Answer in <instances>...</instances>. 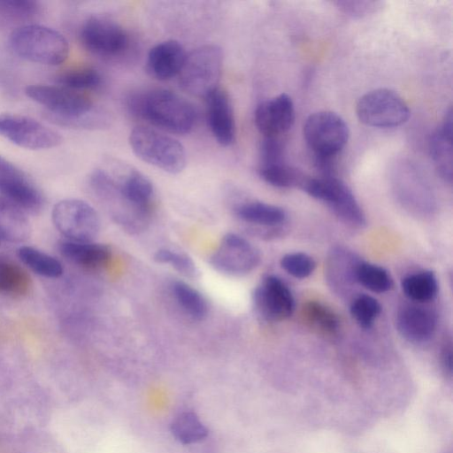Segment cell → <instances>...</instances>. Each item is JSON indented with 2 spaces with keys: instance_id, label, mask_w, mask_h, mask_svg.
I'll use <instances>...</instances> for the list:
<instances>
[{
  "instance_id": "cell-1",
  "label": "cell",
  "mask_w": 453,
  "mask_h": 453,
  "mask_svg": "<svg viewBox=\"0 0 453 453\" xmlns=\"http://www.w3.org/2000/svg\"><path fill=\"white\" fill-rule=\"evenodd\" d=\"M25 93L45 107V118L55 125L96 129L109 121L108 115L83 92L63 86L35 84L27 86Z\"/></svg>"
},
{
  "instance_id": "cell-28",
  "label": "cell",
  "mask_w": 453,
  "mask_h": 453,
  "mask_svg": "<svg viewBox=\"0 0 453 453\" xmlns=\"http://www.w3.org/2000/svg\"><path fill=\"white\" fill-rule=\"evenodd\" d=\"M172 291L179 305L191 318L203 320L208 314V304L203 296L188 283L173 282Z\"/></svg>"
},
{
  "instance_id": "cell-2",
  "label": "cell",
  "mask_w": 453,
  "mask_h": 453,
  "mask_svg": "<svg viewBox=\"0 0 453 453\" xmlns=\"http://www.w3.org/2000/svg\"><path fill=\"white\" fill-rule=\"evenodd\" d=\"M127 106L135 117L173 134H187L194 127L196 112L181 96L165 88H150L131 95Z\"/></svg>"
},
{
  "instance_id": "cell-19",
  "label": "cell",
  "mask_w": 453,
  "mask_h": 453,
  "mask_svg": "<svg viewBox=\"0 0 453 453\" xmlns=\"http://www.w3.org/2000/svg\"><path fill=\"white\" fill-rule=\"evenodd\" d=\"M452 110L449 107L442 122L430 140V154L435 169L441 178L449 184L452 182Z\"/></svg>"
},
{
  "instance_id": "cell-15",
  "label": "cell",
  "mask_w": 453,
  "mask_h": 453,
  "mask_svg": "<svg viewBox=\"0 0 453 453\" xmlns=\"http://www.w3.org/2000/svg\"><path fill=\"white\" fill-rule=\"evenodd\" d=\"M295 121V108L287 94L265 100L255 111V124L265 137H279L288 131Z\"/></svg>"
},
{
  "instance_id": "cell-6",
  "label": "cell",
  "mask_w": 453,
  "mask_h": 453,
  "mask_svg": "<svg viewBox=\"0 0 453 453\" xmlns=\"http://www.w3.org/2000/svg\"><path fill=\"white\" fill-rule=\"evenodd\" d=\"M302 189L315 199L325 203L342 222L355 227H363L365 213L349 188L335 176H307Z\"/></svg>"
},
{
  "instance_id": "cell-16",
  "label": "cell",
  "mask_w": 453,
  "mask_h": 453,
  "mask_svg": "<svg viewBox=\"0 0 453 453\" xmlns=\"http://www.w3.org/2000/svg\"><path fill=\"white\" fill-rule=\"evenodd\" d=\"M205 98L211 133L221 146H230L235 140V122L228 94L218 88Z\"/></svg>"
},
{
  "instance_id": "cell-36",
  "label": "cell",
  "mask_w": 453,
  "mask_h": 453,
  "mask_svg": "<svg viewBox=\"0 0 453 453\" xmlns=\"http://www.w3.org/2000/svg\"><path fill=\"white\" fill-rule=\"evenodd\" d=\"M280 266L289 275L296 279H305L314 272L316 262L306 253L292 252L281 257Z\"/></svg>"
},
{
  "instance_id": "cell-14",
  "label": "cell",
  "mask_w": 453,
  "mask_h": 453,
  "mask_svg": "<svg viewBox=\"0 0 453 453\" xmlns=\"http://www.w3.org/2000/svg\"><path fill=\"white\" fill-rule=\"evenodd\" d=\"M252 298L257 312L267 321L284 320L295 310V299L290 288L275 275L265 276L255 288Z\"/></svg>"
},
{
  "instance_id": "cell-17",
  "label": "cell",
  "mask_w": 453,
  "mask_h": 453,
  "mask_svg": "<svg viewBox=\"0 0 453 453\" xmlns=\"http://www.w3.org/2000/svg\"><path fill=\"white\" fill-rule=\"evenodd\" d=\"M396 328L407 341L421 343L433 337L436 326L435 313L419 305H405L396 315Z\"/></svg>"
},
{
  "instance_id": "cell-40",
  "label": "cell",
  "mask_w": 453,
  "mask_h": 453,
  "mask_svg": "<svg viewBox=\"0 0 453 453\" xmlns=\"http://www.w3.org/2000/svg\"><path fill=\"white\" fill-rule=\"evenodd\" d=\"M1 242V241H0Z\"/></svg>"
},
{
  "instance_id": "cell-12",
  "label": "cell",
  "mask_w": 453,
  "mask_h": 453,
  "mask_svg": "<svg viewBox=\"0 0 453 453\" xmlns=\"http://www.w3.org/2000/svg\"><path fill=\"white\" fill-rule=\"evenodd\" d=\"M259 250L244 237L229 233L211 255L210 263L217 271L242 276L252 272L260 263Z\"/></svg>"
},
{
  "instance_id": "cell-10",
  "label": "cell",
  "mask_w": 453,
  "mask_h": 453,
  "mask_svg": "<svg viewBox=\"0 0 453 453\" xmlns=\"http://www.w3.org/2000/svg\"><path fill=\"white\" fill-rule=\"evenodd\" d=\"M0 135L28 150H47L62 142L60 134L54 129L30 117L15 113L0 114Z\"/></svg>"
},
{
  "instance_id": "cell-22",
  "label": "cell",
  "mask_w": 453,
  "mask_h": 453,
  "mask_svg": "<svg viewBox=\"0 0 453 453\" xmlns=\"http://www.w3.org/2000/svg\"><path fill=\"white\" fill-rule=\"evenodd\" d=\"M236 215L242 221L256 226L257 232L281 228L287 220L286 211L273 204L263 202H247L235 208Z\"/></svg>"
},
{
  "instance_id": "cell-3",
  "label": "cell",
  "mask_w": 453,
  "mask_h": 453,
  "mask_svg": "<svg viewBox=\"0 0 453 453\" xmlns=\"http://www.w3.org/2000/svg\"><path fill=\"white\" fill-rule=\"evenodd\" d=\"M13 52L28 61L58 65L66 60L69 44L58 31L39 24H27L13 30L9 39Z\"/></svg>"
},
{
  "instance_id": "cell-13",
  "label": "cell",
  "mask_w": 453,
  "mask_h": 453,
  "mask_svg": "<svg viewBox=\"0 0 453 453\" xmlns=\"http://www.w3.org/2000/svg\"><path fill=\"white\" fill-rule=\"evenodd\" d=\"M0 194L25 213H37L44 204L39 188L27 174L0 155Z\"/></svg>"
},
{
  "instance_id": "cell-35",
  "label": "cell",
  "mask_w": 453,
  "mask_h": 453,
  "mask_svg": "<svg viewBox=\"0 0 453 453\" xmlns=\"http://www.w3.org/2000/svg\"><path fill=\"white\" fill-rule=\"evenodd\" d=\"M154 260L160 264L171 265L178 273L190 279H196L200 272L192 258L184 254L168 249L158 250Z\"/></svg>"
},
{
  "instance_id": "cell-25",
  "label": "cell",
  "mask_w": 453,
  "mask_h": 453,
  "mask_svg": "<svg viewBox=\"0 0 453 453\" xmlns=\"http://www.w3.org/2000/svg\"><path fill=\"white\" fill-rule=\"evenodd\" d=\"M404 295L411 301L425 303L433 301L438 292V280L432 271H421L402 280Z\"/></svg>"
},
{
  "instance_id": "cell-20",
  "label": "cell",
  "mask_w": 453,
  "mask_h": 453,
  "mask_svg": "<svg viewBox=\"0 0 453 453\" xmlns=\"http://www.w3.org/2000/svg\"><path fill=\"white\" fill-rule=\"evenodd\" d=\"M59 253L68 261L87 268H97L108 262L111 250L93 242L63 240L58 243Z\"/></svg>"
},
{
  "instance_id": "cell-5",
  "label": "cell",
  "mask_w": 453,
  "mask_h": 453,
  "mask_svg": "<svg viewBox=\"0 0 453 453\" xmlns=\"http://www.w3.org/2000/svg\"><path fill=\"white\" fill-rule=\"evenodd\" d=\"M223 63L220 47L206 44L187 54L179 73L180 88L195 96L206 97L218 88Z\"/></svg>"
},
{
  "instance_id": "cell-27",
  "label": "cell",
  "mask_w": 453,
  "mask_h": 453,
  "mask_svg": "<svg viewBox=\"0 0 453 453\" xmlns=\"http://www.w3.org/2000/svg\"><path fill=\"white\" fill-rule=\"evenodd\" d=\"M258 173L266 183L281 188H302L307 178L300 170L287 165L285 162L259 165Z\"/></svg>"
},
{
  "instance_id": "cell-4",
  "label": "cell",
  "mask_w": 453,
  "mask_h": 453,
  "mask_svg": "<svg viewBox=\"0 0 453 453\" xmlns=\"http://www.w3.org/2000/svg\"><path fill=\"white\" fill-rule=\"evenodd\" d=\"M129 144L140 159L168 173H179L186 166L187 155L182 144L156 129L134 127L129 135Z\"/></svg>"
},
{
  "instance_id": "cell-33",
  "label": "cell",
  "mask_w": 453,
  "mask_h": 453,
  "mask_svg": "<svg viewBox=\"0 0 453 453\" xmlns=\"http://www.w3.org/2000/svg\"><path fill=\"white\" fill-rule=\"evenodd\" d=\"M381 311L377 299L369 295L356 296L350 304V314L360 327L370 328Z\"/></svg>"
},
{
  "instance_id": "cell-38",
  "label": "cell",
  "mask_w": 453,
  "mask_h": 453,
  "mask_svg": "<svg viewBox=\"0 0 453 453\" xmlns=\"http://www.w3.org/2000/svg\"><path fill=\"white\" fill-rule=\"evenodd\" d=\"M336 4L341 12L353 18L367 15L379 7L377 2L371 1H339Z\"/></svg>"
},
{
  "instance_id": "cell-24",
  "label": "cell",
  "mask_w": 453,
  "mask_h": 453,
  "mask_svg": "<svg viewBox=\"0 0 453 453\" xmlns=\"http://www.w3.org/2000/svg\"><path fill=\"white\" fill-rule=\"evenodd\" d=\"M31 288L27 272L10 257L0 256V294L20 296Z\"/></svg>"
},
{
  "instance_id": "cell-11",
  "label": "cell",
  "mask_w": 453,
  "mask_h": 453,
  "mask_svg": "<svg viewBox=\"0 0 453 453\" xmlns=\"http://www.w3.org/2000/svg\"><path fill=\"white\" fill-rule=\"evenodd\" d=\"M80 38L91 53L104 58H116L128 47L127 31L113 19L102 15L90 16L82 25Z\"/></svg>"
},
{
  "instance_id": "cell-39",
  "label": "cell",
  "mask_w": 453,
  "mask_h": 453,
  "mask_svg": "<svg viewBox=\"0 0 453 453\" xmlns=\"http://www.w3.org/2000/svg\"><path fill=\"white\" fill-rule=\"evenodd\" d=\"M442 362L447 370L451 371L452 367V347L451 342H447L442 349Z\"/></svg>"
},
{
  "instance_id": "cell-37",
  "label": "cell",
  "mask_w": 453,
  "mask_h": 453,
  "mask_svg": "<svg viewBox=\"0 0 453 453\" xmlns=\"http://www.w3.org/2000/svg\"><path fill=\"white\" fill-rule=\"evenodd\" d=\"M284 161V147L279 137H265L260 146L259 165H268Z\"/></svg>"
},
{
  "instance_id": "cell-8",
  "label": "cell",
  "mask_w": 453,
  "mask_h": 453,
  "mask_svg": "<svg viewBox=\"0 0 453 453\" xmlns=\"http://www.w3.org/2000/svg\"><path fill=\"white\" fill-rule=\"evenodd\" d=\"M51 218L57 230L69 241L93 242L101 227L96 211L80 199L59 201L52 209Z\"/></svg>"
},
{
  "instance_id": "cell-31",
  "label": "cell",
  "mask_w": 453,
  "mask_h": 453,
  "mask_svg": "<svg viewBox=\"0 0 453 453\" xmlns=\"http://www.w3.org/2000/svg\"><path fill=\"white\" fill-rule=\"evenodd\" d=\"M304 319L320 333L334 334L339 329V320L328 307L321 303L311 301L303 308Z\"/></svg>"
},
{
  "instance_id": "cell-18",
  "label": "cell",
  "mask_w": 453,
  "mask_h": 453,
  "mask_svg": "<svg viewBox=\"0 0 453 453\" xmlns=\"http://www.w3.org/2000/svg\"><path fill=\"white\" fill-rule=\"evenodd\" d=\"M183 46L175 40H167L150 49L146 69L150 76L159 81L178 75L186 58Z\"/></svg>"
},
{
  "instance_id": "cell-34",
  "label": "cell",
  "mask_w": 453,
  "mask_h": 453,
  "mask_svg": "<svg viewBox=\"0 0 453 453\" xmlns=\"http://www.w3.org/2000/svg\"><path fill=\"white\" fill-rule=\"evenodd\" d=\"M40 5L32 0H0V20L21 21L35 18Z\"/></svg>"
},
{
  "instance_id": "cell-21",
  "label": "cell",
  "mask_w": 453,
  "mask_h": 453,
  "mask_svg": "<svg viewBox=\"0 0 453 453\" xmlns=\"http://www.w3.org/2000/svg\"><path fill=\"white\" fill-rule=\"evenodd\" d=\"M360 262L361 260L347 249L342 247L333 249L326 269L331 286L340 293H344L348 288L357 283L356 271Z\"/></svg>"
},
{
  "instance_id": "cell-26",
  "label": "cell",
  "mask_w": 453,
  "mask_h": 453,
  "mask_svg": "<svg viewBox=\"0 0 453 453\" xmlns=\"http://www.w3.org/2000/svg\"><path fill=\"white\" fill-rule=\"evenodd\" d=\"M17 254L27 267L40 276L58 278L63 273L62 264L56 257L36 248L21 246Z\"/></svg>"
},
{
  "instance_id": "cell-23",
  "label": "cell",
  "mask_w": 453,
  "mask_h": 453,
  "mask_svg": "<svg viewBox=\"0 0 453 453\" xmlns=\"http://www.w3.org/2000/svg\"><path fill=\"white\" fill-rule=\"evenodd\" d=\"M29 234L30 225L25 212L0 196V241L20 242Z\"/></svg>"
},
{
  "instance_id": "cell-30",
  "label": "cell",
  "mask_w": 453,
  "mask_h": 453,
  "mask_svg": "<svg viewBox=\"0 0 453 453\" xmlns=\"http://www.w3.org/2000/svg\"><path fill=\"white\" fill-rule=\"evenodd\" d=\"M356 280L373 293H385L393 287V280L385 268L364 261L357 268Z\"/></svg>"
},
{
  "instance_id": "cell-7",
  "label": "cell",
  "mask_w": 453,
  "mask_h": 453,
  "mask_svg": "<svg viewBox=\"0 0 453 453\" xmlns=\"http://www.w3.org/2000/svg\"><path fill=\"white\" fill-rule=\"evenodd\" d=\"M356 111L362 123L380 128L401 126L410 117L406 102L388 88L374 89L363 95L357 103Z\"/></svg>"
},
{
  "instance_id": "cell-32",
  "label": "cell",
  "mask_w": 453,
  "mask_h": 453,
  "mask_svg": "<svg viewBox=\"0 0 453 453\" xmlns=\"http://www.w3.org/2000/svg\"><path fill=\"white\" fill-rule=\"evenodd\" d=\"M101 81L100 73L89 67L68 71L58 77L60 86L81 92L96 89L100 86Z\"/></svg>"
},
{
  "instance_id": "cell-9",
  "label": "cell",
  "mask_w": 453,
  "mask_h": 453,
  "mask_svg": "<svg viewBox=\"0 0 453 453\" xmlns=\"http://www.w3.org/2000/svg\"><path fill=\"white\" fill-rule=\"evenodd\" d=\"M306 143L316 156H337L349 139L344 119L333 111L311 114L303 124Z\"/></svg>"
},
{
  "instance_id": "cell-29",
  "label": "cell",
  "mask_w": 453,
  "mask_h": 453,
  "mask_svg": "<svg viewBox=\"0 0 453 453\" xmlns=\"http://www.w3.org/2000/svg\"><path fill=\"white\" fill-rule=\"evenodd\" d=\"M171 432L173 437L182 444L196 443L203 440L208 430L194 412H182L173 420Z\"/></svg>"
}]
</instances>
